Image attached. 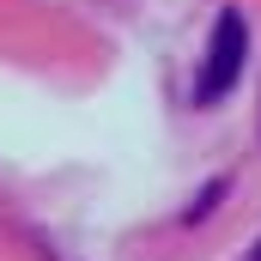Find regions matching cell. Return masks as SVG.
Returning a JSON list of instances; mask_svg holds the SVG:
<instances>
[{
	"label": "cell",
	"instance_id": "obj_1",
	"mask_svg": "<svg viewBox=\"0 0 261 261\" xmlns=\"http://www.w3.org/2000/svg\"><path fill=\"white\" fill-rule=\"evenodd\" d=\"M243 55H249V24H243V12L237 6H225L219 12V24H213V43H206V67H200L195 79V103H219L237 79H243Z\"/></svg>",
	"mask_w": 261,
	"mask_h": 261
},
{
	"label": "cell",
	"instance_id": "obj_2",
	"mask_svg": "<svg viewBox=\"0 0 261 261\" xmlns=\"http://www.w3.org/2000/svg\"><path fill=\"white\" fill-rule=\"evenodd\" d=\"M219 195H225V182H206V189H200V200L189 206V225H195V219H206V213L219 206Z\"/></svg>",
	"mask_w": 261,
	"mask_h": 261
},
{
	"label": "cell",
	"instance_id": "obj_3",
	"mask_svg": "<svg viewBox=\"0 0 261 261\" xmlns=\"http://www.w3.org/2000/svg\"><path fill=\"white\" fill-rule=\"evenodd\" d=\"M255 261H261V249H255Z\"/></svg>",
	"mask_w": 261,
	"mask_h": 261
}]
</instances>
